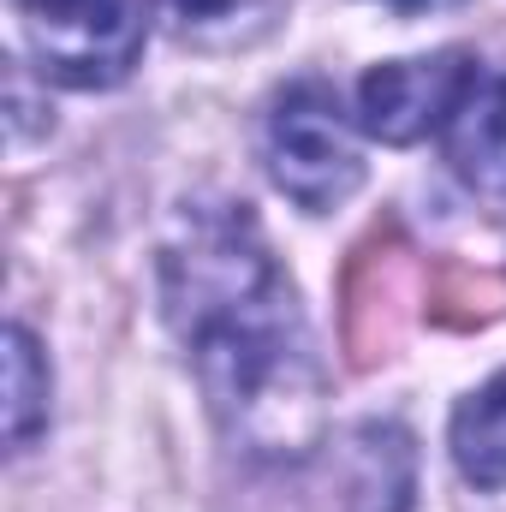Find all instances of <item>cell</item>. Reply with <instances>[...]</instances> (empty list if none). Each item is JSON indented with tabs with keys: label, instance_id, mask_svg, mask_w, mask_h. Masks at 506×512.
<instances>
[{
	"label": "cell",
	"instance_id": "1",
	"mask_svg": "<svg viewBox=\"0 0 506 512\" xmlns=\"http://www.w3.org/2000/svg\"><path fill=\"white\" fill-rule=\"evenodd\" d=\"M161 304L221 435L262 465L322 441L328 370L245 203H191L161 251Z\"/></svg>",
	"mask_w": 506,
	"mask_h": 512
},
{
	"label": "cell",
	"instance_id": "2",
	"mask_svg": "<svg viewBox=\"0 0 506 512\" xmlns=\"http://www.w3.org/2000/svg\"><path fill=\"white\" fill-rule=\"evenodd\" d=\"M262 161H268V179L310 215L340 209L364 185V155H358L352 120L334 102V90L316 78L274 96L262 120Z\"/></svg>",
	"mask_w": 506,
	"mask_h": 512
},
{
	"label": "cell",
	"instance_id": "3",
	"mask_svg": "<svg viewBox=\"0 0 506 512\" xmlns=\"http://www.w3.org/2000/svg\"><path fill=\"white\" fill-rule=\"evenodd\" d=\"M48 78L108 90L137 66L143 6L137 0H12Z\"/></svg>",
	"mask_w": 506,
	"mask_h": 512
},
{
	"label": "cell",
	"instance_id": "4",
	"mask_svg": "<svg viewBox=\"0 0 506 512\" xmlns=\"http://www.w3.org/2000/svg\"><path fill=\"white\" fill-rule=\"evenodd\" d=\"M477 60L465 54H423V60H387L376 72H364L358 84V126L381 143H417L429 131H441L453 96L465 90Z\"/></svg>",
	"mask_w": 506,
	"mask_h": 512
},
{
	"label": "cell",
	"instance_id": "5",
	"mask_svg": "<svg viewBox=\"0 0 506 512\" xmlns=\"http://www.w3.org/2000/svg\"><path fill=\"white\" fill-rule=\"evenodd\" d=\"M441 149L477 197L506 203V72L471 66L465 90L441 120Z\"/></svg>",
	"mask_w": 506,
	"mask_h": 512
},
{
	"label": "cell",
	"instance_id": "6",
	"mask_svg": "<svg viewBox=\"0 0 506 512\" xmlns=\"http://www.w3.org/2000/svg\"><path fill=\"white\" fill-rule=\"evenodd\" d=\"M417 447L399 423H358L340 441V512H411Z\"/></svg>",
	"mask_w": 506,
	"mask_h": 512
},
{
	"label": "cell",
	"instance_id": "7",
	"mask_svg": "<svg viewBox=\"0 0 506 512\" xmlns=\"http://www.w3.org/2000/svg\"><path fill=\"white\" fill-rule=\"evenodd\" d=\"M286 6L292 0H161V18L185 48L239 54V48H256L286 18Z\"/></svg>",
	"mask_w": 506,
	"mask_h": 512
},
{
	"label": "cell",
	"instance_id": "8",
	"mask_svg": "<svg viewBox=\"0 0 506 512\" xmlns=\"http://www.w3.org/2000/svg\"><path fill=\"white\" fill-rule=\"evenodd\" d=\"M453 465L471 489H506V370L489 376L453 411Z\"/></svg>",
	"mask_w": 506,
	"mask_h": 512
},
{
	"label": "cell",
	"instance_id": "9",
	"mask_svg": "<svg viewBox=\"0 0 506 512\" xmlns=\"http://www.w3.org/2000/svg\"><path fill=\"white\" fill-rule=\"evenodd\" d=\"M48 358L24 322L6 328V447L24 453L48 429Z\"/></svg>",
	"mask_w": 506,
	"mask_h": 512
},
{
	"label": "cell",
	"instance_id": "10",
	"mask_svg": "<svg viewBox=\"0 0 506 512\" xmlns=\"http://www.w3.org/2000/svg\"><path fill=\"white\" fill-rule=\"evenodd\" d=\"M393 12H435V6H453V0H387Z\"/></svg>",
	"mask_w": 506,
	"mask_h": 512
}]
</instances>
